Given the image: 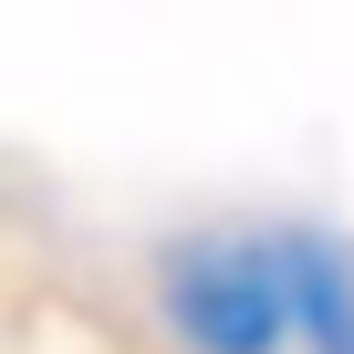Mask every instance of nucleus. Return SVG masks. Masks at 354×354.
Masks as SVG:
<instances>
[{
    "label": "nucleus",
    "mask_w": 354,
    "mask_h": 354,
    "mask_svg": "<svg viewBox=\"0 0 354 354\" xmlns=\"http://www.w3.org/2000/svg\"><path fill=\"white\" fill-rule=\"evenodd\" d=\"M156 323L177 354H302L281 230H177L156 250Z\"/></svg>",
    "instance_id": "obj_1"
},
{
    "label": "nucleus",
    "mask_w": 354,
    "mask_h": 354,
    "mask_svg": "<svg viewBox=\"0 0 354 354\" xmlns=\"http://www.w3.org/2000/svg\"><path fill=\"white\" fill-rule=\"evenodd\" d=\"M281 271H292L302 354H354V240L344 230H281Z\"/></svg>",
    "instance_id": "obj_2"
}]
</instances>
